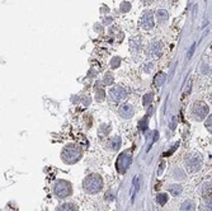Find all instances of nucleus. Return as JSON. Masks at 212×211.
I'll return each mask as SVG.
<instances>
[{
	"label": "nucleus",
	"instance_id": "1",
	"mask_svg": "<svg viewBox=\"0 0 212 211\" xmlns=\"http://www.w3.org/2000/svg\"><path fill=\"white\" fill-rule=\"evenodd\" d=\"M83 186H84V189L88 193H98L100 189L103 188V181L100 178V175L98 174H90L89 177H86L83 182Z\"/></svg>",
	"mask_w": 212,
	"mask_h": 211
},
{
	"label": "nucleus",
	"instance_id": "2",
	"mask_svg": "<svg viewBox=\"0 0 212 211\" xmlns=\"http://www.w3.org/2000/svg\"><path fill=\"white\" fill-rule=\"evenodd\" d=\"M61 157H62V160H64L65 163L74 164V163H76V161L80 159L81 150H80V147L76 146V145H69V146H66L65 149L62 150Z\"/></svg>",
	"mask_w": 212,
	"mask_h": 211
},
{
	"label": "nucleus",
	"instance_id": "3",
	"mask_svg": "<svg viewBox=\"0 0 212 211\" xmlns=\"http://www.w3.org/2000/svg\"><path fill=\"white\" fill-rule=\"evenodd\" d=\"M71 184L66 181H58L54 187V193L57 196L58 198H65L67 196L71 195Z\"/></svg>",
	"mask_w": 212,
	"mask_h": 211
},
{
	"label": "nucleus",
	"instance_id": "4",
	"mask_svg": "<svg viewBox=\"0 0 212 211\" xmlns=\"http://www.w3.org/2000/svg\"><path fill=\"white\" fill-rule=\"evenodd\" d=\"M131 163H132L131 153L124 152L118 157V159L116 161V168H117V170L120 172V173H124V172L128 169V167L131 165Z\"/></svg>",
	"mask_w": 212,
	"mask_h": 211
},
{
	"label": "nucleus",
	"instance_id": "5",
	"mask_svg": "<svg viewBox=\"0 0 212 211\" xmlns=\"http://www.w3.org/2000/svg\"><path fill=\"white\" fill-rule=\"evenodd\" d=\"M207 115H208V107L204 103H202V102H197V103L193 106L192 116L194 117V119H197V121H202V119L206 118Z\"/></svg>",
	"mask_w": 212,
	"mask_h": 211
},
{
	"label": "nucleus",
	"instance_id": "6",
	"mask_svg": "<svg viewBox=\"0 0 212 211\" xmlns=\"http://www.w3.org/2000/svg\"><path fill=\"white\" fill-rule=\"evenodd\" d=\"M126 96H127V93L122 87H114V88L111 89V92H109V97L112 98L114 102L123 101L124 98H126Z\"/></svg>",
	"mask_w": 212,
	"mask_h": 211
},
{
	"label": "nucleus",
	"instance_id": "7",
	"mask_svg": "<svg viewBox=\"0 0 212 211\" xmlns=\"http://www.w3.org/2000/svg\"><path fill=\"white\" fill-rule=\"evenodd\" d=\"M141 27L144 29H151L154 27V15L149 10V12H145L144 15H142V19H141Z\"/></svg>",
	"mask_w": 212,
	"mask_h": 211
},
{
	"label": "nucleus",
	"instance_id": "8",
	"mask_svg": "<svg viewBox=\"0 0 212 211\" xmlns=\"http://www.w3.org/2000/svg\"><path fill=\"white\" fill-rule=\"evenodd\" d=\"M186 165L189 172H197L201 168V159L198 157H189L186 160Z\"/></svg>",
	"mask_w": 212,
	"mask_h": 211
},
{
	"label": "nucleus",
	"instance_id": "9",
	"mask_svg": "<svg viewBox=\"0 0 212 211\" xmlns=\"http://www.w3.org/2000/svg\"><path fill=\"white\" fill-rule=\"evenodd\" d=\"M118 113H120V116L121 117H123V118H130V117H132L133 116V113H135V110H133V107H132L131 104H122L120 107V110H118Z\"/></svg>",
	"mask_w": 212,
	"mask_h": 211
},
{
	"label": "nucleus",
	"instance_id": "10",
	"mask_svg": "<svg viewBox=\"0 0 212 211\" xmlns=\"http://www.w3.org/2000/svg\"><path fill=\"white\" fill-rule=\"evenodd\" d=\"M56 211H78V206L72 202H66L58 206Z\"/></svg>",
	"mask_w": 212,
	"mask_h": 211
},
{
	"label": "nucleus",
	"instance_id": "11",
	"mask_svg": "<svg viewBox=\"0 0 212 211\" xmlns=\"http://www.w3.org/2000/svg\"><path fill=\"white\" fill-rule=\"evenodd\" d=\"M121 143H122V140H121L120 136H114V138L109 140V147L112 150H117L121 146Z\"/></svg>",
	"mask_w": 212,
	"mask_h": 211
},
{
	"label": "nucleus",
	"instance_id": "12",
	"mask_svg": "<svg viewBox=\"0 0 212 211\" xmlns=\"http://www.w3.org/2000/svg\"><path fill=\"white\" fill-rule=\"evenodd\" d=\"M194 209H196V205L193 203V201H189V200L184 201L180 206V211H194Z\"/></svg>",
	"mask_w": 212,
	"mask_h": 211
},
{
	"label": "nucleus",
	"instance_id": "13",
	"mask_svg": "<svg viewBox=\"0 0 212 211\" xmlns=\"http://www.w3.org/2000/svg\"><path fill=\"white\" fill-rule=\"evenodd\" d=\"M165 80H166V75H165V74H164V73H159L158 75L155 76L154 83H155L156 87H161L163 84L165 83Z\"/></svg>",
	"mask_w": 212,
	"mask_h": 211
},
{
	"label": "nucleus",
	"instance_id": "14",
	"mask_svg": "<svg viewBox=\"0 0 212 211\" xmlns=\"http://www.w3.org/2000/svg\"><path fill=\"white\" fill-rule=\"evenodd\" d=\"M151 54L152 56H155V57H158V56H160L161 54V46L159 42H154L151 46Z\"/></svg>",
	"mask_w": 212,
	"mask_h": 211
},
{
	"label": "nucleus",
	"instance_id": "15",
	"mask_svg": "<svg viewBox=\"0 0 212 211\" xmlns=\"http://www.w3.org/2000/svg\"><path fill=\"white\" fill-rule=\"evenodd\" d=\"M169 191H170V193H172L173 196H178L179 193L182 192V187L178 186V184H173V186H170V187H169Z\"/></svg>",
	"mask_w": 212,
	"mask_h": 211
},
{
	"label": "nucleus",
	"instance_id": "16",
	"mask_svg": "<svg viewBox=\"0 0 212 211\" xmlns=\"http://www.w3.org/2000/svg\"><path fill=\"white\" fill-rule=\"evenodd\" d=\"M158 19L159 20H165V19H168V13H166V10H164V9H160V10H158Z\"/></svg>",
	"mask_w": 212,
	"mask_h": 211
},
{
	"label": "nucleus",
	"instance_id": "17",
	"mask_svg": "<svg viewBox=\"0 0 212 211\" xmlns=\"http://www.w3.org/2000/svg\"><path fill=\"white\" fill-rule=\"evenodd\" d=\"M168 196L165 195V193H160V195H158V202L160 203V205H165L166 201H168Z\"/></svg>",
	"mask_w": 212,
	"mask_h": 211
},
{
	"label": "nucleus",
	"instance_id": "18",
	"mask_svg": "<svg viewBox=\"0 0 212 211\" xmlns=\"http://www.w3.org/2000/svg\"><path fill=\"white\" fill-rule=\"evenodd\" d=\"M95 98H97V101H98V102L104 101V98H106V93H104V90L103 89H98V90H97Z\"/></svg>",
	"mask_w": 212,
	"mask_h": 211
},
{
	"label": "nucleus",
	"instance_id": "19",
	"mask_svg": "<svg viewBox=\"0 0 212 211\" xmlns=\"http://www.w3.org/2000/svg\"><path fill=\"white\" fill-rule=\"evenodd\" d=\"M104 83L108 84V85H111V84L113 83V76H112V74H111V73L106 74V76H104Z\"/></svg>",
	"mask_w": 212,
	"mask_h": 211
},
{
	"label": "nucleus",
	"instance_id": "20",
	"mask_svg": "<svg viewBox=\"0 0 212 211\" xmlns=\"http://www.w3.org/2000/svg\"><path fill=\"white\" fill-rule=\"evenodd\" d=\"M151 101H152V94L151 93L145 94V97H144V104L145 106H149V104L151 103Z\"/></svg>",
	"mask_w": 212,
	"mask_h": 211
},
{
	"label": "nucleus",
	"instance_id": "21",
	"mask_svg": "<svg viewBox=\"0 0 212 211\" xmlns=\"http://www.w3.org/2000/svg\"><path fill=\"white\" fill-rule=\"evenodd\" d=\"M111 65H112V68H117V66L120 65V59H118V57H113L112 61H111Z\"/></svg>",
	"mask_w": 212,
	"mask_h": 211
},
{
	"label": "nucleus",
	"instance_id": "22",
	"mask_svg": "<svg viewBox=\"0 0 212 211\" xmlns=\"http://www.w3.org/2000/svg\"><path fill=\"white\" fill-rule=\"evenodd\" d=\"M128 9H130V4H128V3H122V5H121V10H122V12H127Z\"/></svg>",
	"mask_w": 212,
	"mask_h": 211
},
{
	"label": "nucleus",
	"instance_id": "23",
	"mask_svg": "<svg viewBox=\"0 0 212 211\" xmlns=\"http://www.w3.org/2000/svg\"><path fill=\"white\" fill-rule=\"evenodd\" d=\"M194 48H196V45H192V47H190V51L188 52V57H190V56L193 55V52H194Z\"/></svg>",
	"mask_w": 212,
	"mask_h": 211
},
{
	"label": "nucleus",
	"instance_id": "24",
	"mask_svg": "<svg viewBox=\"0 0 212 211\" xmlns=\"http://www.w3.org/2000/svg\"><path fill=\"white\" fill-rule=\"evenodd\" d=\"M206 126H207V129L211 131V116H210V118L207 119V124H206Z\"/></svg>",
	"mask_w": 212,
	"mask_h": 211
},
{
	"label": "nucleus",
	"instance_id": "25",
	"mask_svg": "<svg viewBox=\"0 0 212 211\" xmlns=\"http://www.w3.org/2000/svg\"><path fill=\"white\" fill-rule=\"evenodd\" d=\"M170 127H172V129H175V118H173V121H172V125H170Z\"/></svg>",
	"mask_w": 212,
	"mask_h": 211
}]
</instances>
